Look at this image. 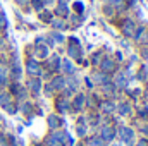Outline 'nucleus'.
<instances>
[{"label":"nucleus","mask_w":148,"mask_h":146,"mask_svg":"<svg viewBox=\"0 0 148 146\" xmlns=\"http://www.w3.org/2000/svg\"><path fill=\"white\" fill-rule=\"evenodd\" d=\"M60 143H62V136H60V134H55V138L50 139V145L52 146H59Z\"/></svg>","instance_id":"f257e3e1"},{"label":"nucleus","mask_w":148,"mask_h":146,"mask_svg":"<svg viewBox=\"0 0 148 146\" xmlns=\"http://www.w3.org/2000/svg\"><path fill=\"white\" fill-rule=\"evenodd\" d=\"M121 134H122V138H124V139H131V136H133V132H131L129 129H126V127H124V129H121Z\"/></svg>","instance_id":"f03ea898"},{"label":"nucleus","mask_w":148,"mask_h":146,"mask_svg":"<svg viewBox=\"0 0 148 146\" xmlns=\"http://www.w3.org/2000/svg\"><path fill=\"white\" fill-rule=\"evenodd\" d=\"M110 134H112L110 129H103V138H105V139H110V138H112Z\"/></svg>","instance_id":"7ed1b4c3"},{"label":"nucleus","mask_w":148,"mask_h":146,"mask_svg":"<svg viewBox=\"0 0 148 146\" xmlns=\"http://www.w3.org/2000/svg\"><path fill=\"white\" fill-rule=\"evenodd\" d=\"M50 126H52V127L57 126V119H55V117H50Z\"/></svg>","instance_id":"20e7f679"}]
</instances>
